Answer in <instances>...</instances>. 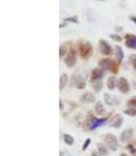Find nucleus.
<instances>
[{"instance_id":"obj_1","label":"nucleus","mask_w":136,"mask_h":156,"mask_svg":"<svg viewBox=\"0 0 136 156\" xmlns=\"http://www.w3.org/2000/svg\"><path fill=\"white\" fill-rule=\"evenodd\" d=\"M99 66L101 68L102 70L106 69V70H110L112 73L116 74L118 72V66L119 64L118 62H115L114 60L110 58H103V59H100L99 62H98Z\"/></svg>"},{"instance_id":"obj_2","label":"nucleus","mask_w":136,"mask_h":156,"mask_svg":"<svg viewBox=\"0 0 136 156\" xmlns=\"http://www.w3.org/2000/svg\"><path fill=\"white\" fill-rule=\"evenodd\" d=\"M78 51H79L80 57L82 59H84V60L89 59L92 56V54H93V48H92L91 43H89V42L80 43V44H79Z\"/></svg>"},{"instance_id":"obj_3","label":"nucleus","mask_w":136,"mask_h":156,"mask_svg":"<svg viewBox=\"0 0 136 156\" xmlns=\"http://www.w3.org/2000/svg\"><path fill=\"white\" fill-rule=\"evenodd\" d=\"M103 141L110 150L116 151L118 149V140L114 134H106L103 137Z\"/></svg>"},{"instance_id":"obj_4","label":"nucleus","mask_w":136,"mask_h":156,"mask_svg":"<svg viewBox=\"0 0 136 156\" xmlns=\"http://www.w3.org/2000/svg\"><path fill=\"white\" fill-rule=\"evenodd\" d=\"M76 61H77V53H76L75 50L71 49L68 52L67 57L64 58V64H66L67 66H69V68H72V66H74L76 64Z\"/></svg>"},{"instance_id":"obj_5","label":"nucleus","mask_w":136,"mask_h":156,"mask_svg":"<svg viewBox=\"0 0 136 156\" xmlns=\"http://www.w3.org/2000/svg\"><path fill=\"white\" fill-rule=\"evenodd\" d=\"M123 124V117L121 116L120 114H115L113 115L112 118L109 120V126L112 128H115V129H118L120 128Z\"/></svg>"},{"instance_id":"obj_6","label":"nucleus","mask_w":136,"mask_h":156,"mask_svg":"<svg viewBox=\"0 0 136 156\" xmlns=\"http://www.w3.org/2000/svg\"><path fill=\"white\" fill-rule=\"evenodd\" d=\"M99 51H100V53L103 54V55L109 56L112 54V47L108 43V41H106V40H103V39H100L99 40Z\"/></svg>"},{"instance_id":"obj_7","label":"nucleus","mask_w":136,"mask_h":156,"mask_svg":"<svg viewBox=\"0 0 136 156\" xmlns=\"http://www.w3.org/2000/svg\"><path fill=\"white\" fill-rule=\"evenodd\" d=\"M118 89L123 94H126L130 91V85H129V81L125 78V77H120L119 79H118Z\"/></svg>"},{"instance_id":"obj_8","label":"nucleus","mask_w":136,"mask_h":156,"mask_svg":"<svg viewBox=\"0 0 136 156\" xmlns=\"http://www.w3.org/2000/svg\"><path fill=\"white\" fill-rule=\"evenodd\" d=\"M126 47L129 49H134L136 50V36L132 34H127L126 35Z\"/></svg>"},{"instance_id":"obj_9","label":"nucleus","mask_w":136,"mask_h":156,"mask_svg":"<svg viewBox=\"0 0 136 156\" xmlns=\"http://www.w3.org/2000/svg\"><path fill=\"white\" fill-rule=\"evenodd\" d=\"M79 100L82 103H92L95 101V95L91 92H86L80 96Z\"/></svg>"},{"instance_id":"obj_10","label":"nucleus","mask_w":136,"mask_h":156,"mask_svg":"<svg viewBox=\"0 0 136 156\" xmlns=\"http://www.w3.org/2000/svg\"><path fill=\"white\" fill-rule=\"evenodd\" d=\"M103 75H105V72L102 69H94L91 72V81L94 82L100 80V78H102Z\"/></svg>"},{"instance_id":"obj_11","label":"nucleus","mask_w":136,"mask_h":156,"mask_svg":"<svg viewBox=\"0 0 136 156\" xmlns=\"http://www.w3.org/2000/svg\"><path fill=\"white\" fill-rule=\"evenodd\" d=\"M132 137H133V130L127 129L120 134V141L121 143H128Z\"/></svg>"},{"instance_id":"obj_12","label":"nucleus","mask_w":136,"mask_h":156,"mask_svg":"<svg viewBox=\"0 0 136 156\" xmlns=\"http://www.w3.org/2000/svg\"><path fill=\"white\" fill-rule=\"evenodd\" d=\"M103 97H105V102L107 103L108 106H115V104H118V99L115 96H112L109 93H106Z\"/></svg>"},{"instance_id":"obj_13","label":"nucleus","mask_w":136,"mask_h":156,"mask_svg":"<svg viewBox=\"0 0 136 156\" xmlns=\"http://www.w3.org/2000/svg\"><path fill=\"white\" fill-rule=\"evenodd\" d=\"M73 85H75L77 89L81 90V89H84V87H86V81H84V78L80 76L73 77Z\"/></svg>"},{"instance_id":"obj_14","label":"nucleus","mask_w":136,"mask_h":156,"mask_svg":"<svg viewBox=\"0 0 136 156\" xmlns=\"http://www.w3.org/2000/svg\"><path fill=\"white\" fill-rule=\"evenodd\" d=\"M95 113L98 115V116H102L103 114L106 113V108L103 107V103L101 101H98L95 106Z\"/></svg>"},{"instance_id":"obj_15","label":"nucleus","mask_w":136,"mask_h":156,"mask_svg":"<svg viewBox=\"0 0 136 156\" xmlns=\"http://www.w3.org/2000/svg\"><path fill=\"white\" fill-rule=\"evenodd\" d=\"M116 78L114 76H111V77H109L108 78V80H107V88L109 89L110 91H113L114 89H115V87H116Z\"/></svg>"},{"instance_id":"obj_16","label":"nucleus","mask_w":136,"mask_h":156,"mask_svg":"<svg viewBox=\"0 0 136 156\" xmlns=\"http://www.w3.org/2000/svg\"><path fill=\"white\" fill-rule=\"evenodd\" d=\"M106 120H107L106 118H100V119L95 118V119H93V124H91V128H90V129H91V130L96 129L97 127H99V126H101L102 124H105Z\"/></svg>"},{"instance_id":"obj_17","label":"nucleus","mask_w":136,"mask_h":156,"mask_svg":"<svg viewBox=\"0 0 136 156\" xmlns=\"http://www.w3.org/2000/svg\"><path fill=\"white\" fill-rule=\"evenodd\" d=\"M115 50H116V58H117V62H118V64H121V60L123 59V49H121L119 45H116Z\"/></svg>"},{"instance_id":"obj_18","label":"nucleus","mask_w":136,"mask_h":156,"mask_svg":"<svg viewBox=\"0 0 136 156\" xmlns=\"http://www.w3.org/2000/svg\"><path fill=\"white\" fill-rule=\"evenodd\" d=\"M97 149H98V153L102 156H107L109 154V151H108L107 147L105 145H102V143H97Z\"/></svg>"},{"instance_id":"obj_19","label":"nucleus","mask_w":136,"mask_h":156,"mask_svg":"<svg viewBox=\"0 0 136 156\" xmlns=\"http://www.w3.org/2000/svg\"><path fill=\"white\" fill-rule=\"evenodd\" d=\"M67 82H68V75L62 74L60 76V79H59V89L60 90L64 89V87L67 85Z\"/></svg>"},{"instance_id":"obj_20","label":"nucleus","mask_w":136,"mask_h":156,"mask_svg":"<svg viewBox=\"0 0 136 156\" xmlns=\"http://www.w3.org/2000/svg\"><path fill=\"white\" fill-rule=\"evenodd\" d=\"M127 149H128L130 152H131L132 155L136 156V140H135V141H133V143H129V145H127Z\"/></svg>"},{"instance_id":"obj_21","label":"nucleus","mask_w":136,"mask_h":156,"mask_svg":"<svg viewBox=\"0 0 136 156\" xmlns=\"http://www.w3.org/2000/svg\"><path fill=\"white\" fill-rule=\"evenodd\" d=\"M63 140H64V143L69 145H72L74 143L73 136H71V135H69V134H63Z\"/></svg>"},{"instance_id":"obj_22","label":"nucleus","mask_w":136,"mask_h":156,"mask_svg":"<svg viewBox=\"0 0 136 156\" xmlns=\"http://www.w3.org/2000/svg\"><path fill=\"white\" fill-rule=\"evenodd\" d=\"M93 89L95 90V92H100L102 89V82L100 80H97V81L93 82Z\"/></svg>"},{"instance_id":"obj_23","label":"nucleus","mask_w":136,"mask_h":156,"mask_svg":"<svg viewBox=\"0 0 136 156\" xmlns=\"http://www.w3.org/2000/svg\"><path fill=\"white\" fill-rule=\"evenodd\" d=\"M123 113L127 114V115H129V116L135 117V116H136V108H129V109H126V110L123 111Z\"/></svg>"},{"instance_id":"obj_24","label":"nucleus","mask_w":136,"mask_h":156,"mask_svg":"<svg viewBox=\"0 0 136 156\" xmlns=\"http://www.w3.org/2000/svg\"><path fill=\"white\" fill-rule=\"evenodd\" d=\"M129 61H130V64L132 66L134 70H136V55L135 54H132L129 57Z\"/></svg>"},{"instance_id":"obj_25","label":"nucleus","mask_w":136,"mask_h":156,"mask_svg":"<svg viewBox=\"0 0 136 156\" xmlns=\"http://www.w3.org/2000/svg\"><path fill=\"white\" fill-rule=\"evenodd\" d=\"M67 52H68V50H67V48L64 47V45H62V47H60V48H59V56H60V58L66 55Z\"/></svg>"},{"instance_id":"obj_26","label":"nucleus","mask_w":136,"mask_h":156,"mask_svg":"<svg viewBox=\"0 0 136 156\" xmlns=\"http://www.w3.org/2000/svg\"><path fill=\"white\" fill-rule=\"evenodd\" d=\"M128 104L132 108H136V97H132L130 100H128Z\"/></svg>"},{"instance_id":"obj_27","label":"nucleus","mask_w":136,"mask_h":156,"mask_svg":"<svg viewBox=\"0 0 136 156\" xmlns=\"http://www.w3.org/2000/svg\"><path fill=\"white\" fill-rule=\"evenodd\" d=\"M90 143H91V139H90V138H88V139H86V141H84V147H82V151H84L86 148H88V147H89Z\"/></svg>"},{"instance_id":"obj_28","label":"nucleus","mask_w":136,"mask_h":156,"mask_svg":"<svg viewBox=\"0 0 136 156\" xmlns=\"http://www.w3.org/2000/svg\"><path fill=\"white\" fill-rule=\"evenodd\" d=\"M111 38H112V39L117 40V41H121V38L118 37V36H116V35H111Z\"/></svg>"},{"instance_id":"obj_29","label":"nucleus","mask_w":136,"mask_h":156,"mask_svg":"<svg viewBox=\"0 0 136 156\" xmlns=\"http://www.w3.org/2000/svg\"><path fill=\"white\" fill-rule=\"evenodd\" d=\"M91 156H100V154L97 153V152H95V151H93V152H92V154H91Z\"/></svg>"},{"instance_id":"obj_30","label":"nucleus","mask_w":136,"mask_h":156,"mask_svg":"<svg viewBox=\"0 0 136 156\" xmlns=\"http://www.w3.org/2000/svg\"><path fill=\"white\" fill-rule=\"evenodd\" d=\"M131 20L134 22H136V17H131Z\"/></svg>"},{"instance_id":"obj_31","label":"nucleus","mask_w":136,"mask_h":156,"mask_svg":"<svg viewBox=\"0 0 136 156\" xmlns=\"http://www.w3.org/2000/svg\"><path fill=\"white\" fill-rule=\"evenodd\" d=\"M120 156H128L127 154H125V153H123V154H120Z\"/></svg>"}]
</instances>
